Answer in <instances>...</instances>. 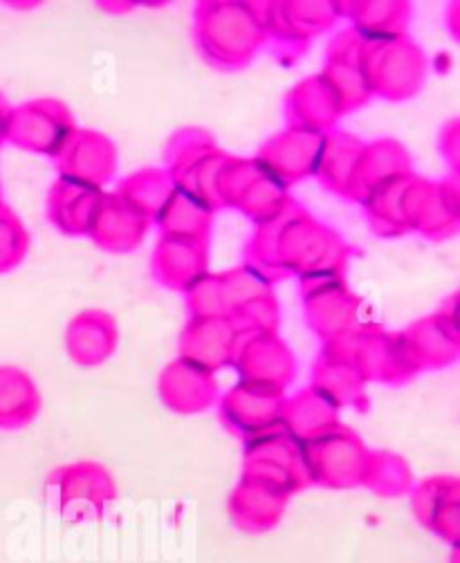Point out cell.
<instances>
[{
    "mask_svg": "<svg viewBox=\"0 0 460 563\" xmlns=\"http://www.w3.org/2000/svg\"><path fill=\"white\" fill-rule=\"evenodd\" d=\"M291 498L293 496L259 478L241 474V481L229 494L227 515L237 530L245 534H265L281 523Z\"/></svg>",
    "mask_w": 460,
    "mask_h": 563,
    "instance_id": "ffe728a7",
    "label": "cell"
},
{
    "mask_svg": "<svg viewBox=\"0 0 460 563\" xmlns=\"http://www.w3.org/2000/svg\"><path fill=\"white\" fill-rule=\"evenodd\" d=\"M449 563H458V548L453 550V554H451V561Z\"/></svg>",
    "mask_w": 460,
    "mask_h": 563,
    "instance_id": "bcb514c9",
    "label": "cell"
},
{
    "mask_svg": "<svg viewBox=\"0 0 460 563\" xmlns=\"http://www.w3.org/2000/svg\"><path fill=\"white\" fill-rule=\"evenodd\" d=\"M353 250L304 205L291 200L274 250V280L285 276H347Z\"/></svg>",
    "mask_w": 460,
    "mask_h": 563,
    "instance_id": "7a4b0ae2",
    "label": "cell"
},
{
    "mask_svg": "<svg viewBox=\"0 0 460 563\" xmlns=\"http://www.w3.org/2000/svg\"><path fill=\"white\" fill-rule=\"evenodd\" d=\"M45 496L68 523H92L106 517L118 500V483L95 461H77L56 467L45 481Z\"/></svg>",
    "mask_w": 460,
    "mask_h": 563,
    "instance_id": "3957f363",
    "label": "cell"
},
{
    "mask_svg": "<svg viewBox=\"0 0 460 563\" xmlns=\"http://www.w3.org/2000/svg\"><path fill=\"white\" fill-rule=\"evenodd\" d=\"M10 101L0 95V144L6 142V126H8V115H10Z\"/></svg>",
    "mask_w": 460,
    "mask_h": 563,
    "instance_id": "f6af8a7d",
    "label": "cell"
},
{
    "mask_svg": "<svg viewBox=\"0 0 460 563\" xmlns=\"http://www.w3.org/2000/svg\"><path fill=\"white\" fill-rule=\"evenodd\" d=\"M232 366L243 384L281 393H285L297 375L295 353L283 342V336H278V332L243 334Z\"/></svg>",
    "mask_w": 460,
    "mask_h": 563,
    "instance_id": "7c38bea8",
    "label": "cell"
},
{
    "mask_svg": "<svg viewBox=\"0 0 460 563\" xmlns=\"http://www.w3.org/2000/svg\"><path fill=\"white\" fill-rule=\"evenodd\" d=\"M371 449L347 424H337L321 438L304 444L310 485L324 489H353L362 485Z\"/></svg>",
    "mask_w": 460,
    "mask_h": 563,
    "instance_id": "52a82bcc",
    "label": "cell"
},
{
    "mask_svg": "<svg viewBox=\"0 0 460 563\" xmlns=\"http://www.w3.org/2000/svg\"><path fill=\"white\" fill-rule=\"evenodd\" d=\"M41 390L19 366H0V429L17 431L32 424L41 411Z\"/></svg>",
    "mask_w": 460,
    "mask_h": 563,
    "instance_id": "d6a6232c",
    "label": "cell"
},
{
    "mask_svg": "<svg viewBox=\"0 0 460 563\" xmlns=\"http://www.w3.org/2000/svg\"><path fill=\"white\" fill-rule=\"evenodd\" d=\"M283 110L287 126H297L324 135L337 129L339 120L347 115V108H343L339 95L321 75H310L302 79L291 92H287Z\"/></svg>",
    "mask_w": 460,
    "mask_h": 563,
    "instance_id": "7402d4cb",
    "label": "cell"
},
{
    "mask_svg": "<svg viewBox=\"0 0 460 563\" xmlns=\"http://www.w3.org/2000/svg\"><path fill=\"white\" fill-rule=\"evenodd\" d=\"M54 164L62 178L101 189L118 174L120 153L108 135L92 129H77L54 155Z\"/></svg>",
    "mask_w": 460,
    "mask_h": 563,
    "instance_id": "5bb4252c",
    "label": "cell"
},
{
    "mask_svg": "<svg viewBox=\"0 0 460 563\" xmlns=\"http://www.w3.org/2000/svg\"><path fill=\"white\" fill-rule=\"evenodd\" d=\"M405 349L423 371L447 368L460 357V325H458V295H451L436 314L418 319L405 332H399Z\"/></svg>",
    "mask_w": 460,
    "mask_h": 563,
    "instance_id": "8fae6325",
    "label": "cell"
},
{
    "mask_svg": "<svg viewBox=\"0 0 460 563\" xmlns=\"http://www.w3.org/2000/svg\"><path fill=\"white\" fill-rule=\"evenodd\" d=\"M120 344V328L106 310L90 308L73 317L66 330V351L79 366L103 364Z\"/></svg>",
    "mask_w": 460,
    "mask_h": 563,
    "instance_id": "cb8c5ba5",
    "label": "cell"
},
{
    "mask_svg": "<svg viewBox=\"0 0 460 563\" xmlns=\"http://www.w3.org/2000/svg\"><path fill=\"white\" fill-rule=\"evenodd\" d=\"M241 336L243 334L232 317L189 319L180 332L178 357L216 375V371L232 366Z\"/></svg>",
    "mask_w": 460,
    "mask_h": 563,
    "instance_id": "e0dca14e",
    "label": "cell"
},
{
    "mask_svg": "<svg viewBox=\"0 0 460 563\" xmlns=\"http://www.w3.org/2000/svg\"><path fill=\"white\" fill-rule=\"evenodd\" d=\"M220 286H222V299H224V308H227L229 317H232L239 308H243L256 299L274 295L272 280L265 274H261L256 267H252L250 263L220 272Z\"/></svg>",
    "mask_w": 460,
    "mask_h": 563,
    "instance_id": "f35d334b",
    "label": "cell"
},
{
    "mask_svg": "<svg viewBox=\"0 0 460 563\" xmlns=\"http://www.w3.org/2000/svg\"><path fill=\"white\" fill-rule=\"evenodd\" d=\"M243 463H263L278 467L287 474H293L297 481L304 483V487L310 485L304 444H299L295 438L287 435L283 429L263 433L250 442H243Z\"/></svg>",
    "mask_w": 460,
    "mask_h": 563,
    "instance_id": "836d02e7",
    "label": "cell"
},
{
    "mask_svg": "<svg viewBox=\"0 0 460 563\" xmlns=\"http://www.w3.org/2000/svg\"><path fill=\"white\" fill-rule=\"evenodd\" d=\"M293 200L291 187L283 185L276 176H272L267 168L245 187V191L239 196L232 209H239L248 218H252L256 224L274 218L283 207Z\"/></svg>",
    "mask_w": 460,
    "mask_h": 563,
    "instance_id": "8d00e7d4",
    "label": "cell"
},
{
    "mask_svg": "<svg viewBox=\"0 0 460 563\" xmlns=\"http://www.w3.org/2000/svg\"><path fill=\"white\" fill-rule=\"evenodd\" d=\"M283 405L285 393L239 382L218 398V416L229 433L250 442L281 429Z\"/></svg>",
    "mask_w": 460,
    "mask_h": 563,
    "instance_id": "30bf717a",
    "label": "cell"
},
{
    "mask_svg": "<svg viewBox=\"0 0 460 563\" xmlns=\"http://www.w3.org/2000/svg\"><path fill=\"white\" fill-rule=\"evenodd\" d=\"M341 19L339 3H263L267 41L278 59L295 62L319 34L335 27Z\"/></svg>",
    "mask_w": 460,
    "mask_h": 563,
    "instance_id": "ba28073f",
    "label": "cell"
},
{
    "mask_svg": "<svg viewBox=\"0 0 460 563\" xmlns=\"http://www.w3.org/2000/svg\"><path fill=\"white\" fill-rule=\"evenodd\" d=\"M364 52L366 38L353 27L343 30L330 41L324 70L319 73L335 88L347 112L362 108L373 97L364 68Z\"/></svg>",
    "mask_w": 460,
    "mask_h": 563,
    "instance_id": "9a60e30c",
    "label": "cell"
},
{
    "mask_svg": "<svg viewBox=\"0 0 460 563\" xmlns=\"http://www.w3.org/2000/svg\"><path fill=\"white\" fill-rule=\"evenodd\" d=\"M189 319H209V317H229L222 299L220 274L205 272L200 278L185 290Z\"/></svg>",
    "mask_w": 460,
    "mask_h": 563,
    "instance_id": "b9f144b4",
    "label": "cell"
},
{
    "mask_svg": "<svg viewBox=\"0 0 460 563\" xmlns=\"http://www.w3.org/2000/svg\"><path fill=\"white\" fill-rule=\"evenodd\" d=\"M310 386L321 393L326 400H330L337 409L353 407L364 411L366 402V379L358 371V366L328 349H321L313 366Z\"/></svg>",
    "mask_w": 460,
    "mask_h": 563,
    "instance_id": "484cf974",
    "label": "cell"
},
{
    "mask_svg": "<svg viewBox=\"0 0 460 563\" xmlns=\"http://www.w3.org/2000/svg\"><path fill=\"white\" fill-rule=\"evenodd\" d=\"M73 110L66 101L54 97H39L23 101L10 108L6 142L17 148L47 155H54L64 148L68 137L77 131Z\"/></svg>",
    "mask_w": 460,
    "mask_h": 563,
    "instance_id": "8992f818",
    "label": "cell"
},
{
    "mask_svg": "<svg viewBox=\"0 0 460 563\" xmlns=\"http://www.w3.org/2000/svg\"><path fill=\"white\" fill-rule=\"evenodd\" d=\"M409 232L431 241H445L460 230V185L458 178L442 183L416 176L407 198Z\"/></svg>",
    "mask_w": 460,
    "mask_h": 563,
    "instance_id": "4fadbf2b",
    "label": "cell"
},
{
    "mask_svg": "<svg viewBox=\"0 0 460 563\" xmlns=\"http://www.w3.org/2000/svg\"><path fill=\"white\" fill-rule=\"evenodd\" d=\"M153 222L160 236L209 241L213 211L194 194L176 187V191L171 194V198L166 200V205Z\"/></svg>",
    "mask_w": 460,
    "mask_h": 563,
    "instance_id": "1f68e13d",
    "label": "cell"
},
{
    "mask_svg": "<svg viewBox=\"0 0 460 563\" xmlns=\"http://www.w3.org/2000/svg\"><path fill=\"white\" fill-rule=\"evenodd\" d=\"M337 424H341L339 409L313 386L302 388L293 398H285L281 429L299 444H308L321 438Z\"/></svg>",
    "mask_w": 460,
    "mask_h": 563,
    "instance_id": "f1b7e54d",
    "label": "cell"
},
{
    "mask_svg": "<svg viewBox=\"0 0 460 563\" xmlns=\"http://www.w3.org/2000/svg\"><path fill=\"white\" fill-rule=\"evenodd\" d=\"M232 319L237 321L241 334H272L281 325V308L274 295L256 299L239 308Z\"/></svg>",
    "mask_w": 460,
    "mask_h": 563,
    "instance_id": "7bdbcfd3",
    "label": "cell"
},
{
    "mask_svg": "<svg viewBox=\"0 0 460 563\" xmlns=\"http://www.w3.org/2000/svg\"><path fill=\"white\" fill-rule=\"evenodd\" d=\"M0 202H3V189H0Z\"/></svg>",
    "mask_w": 460,
    "mask_h": 563,
    "instance_id": "7dc6e473",
    "label": "cell"
},
{
    "mask_svg": "<svg viewBox=\"0 0 460 563\" xmlns=\"http://www.w3.org/2000/svg\"><path fill=\"white\" fill-rule=\"evenodd\" d=\"M364 68L373 97L407 101L416 97L429 75L425 49L409 36L366 41Z\"/></svg>",
    "mask_w": 460,
    "mask_h": 563,
    "instance_id": "277c9868",
    "label": "cell"
},
{
    "mask_svg": "<svg viewBox=\"0 0 460 563\" xmlns=\"http://www.w3.org/2000/svg\"><path fill=\"white\" fill-rule=\"evenodd\" d=\"M360 137L349 131L332 129L324 135V148L319 155L315 178L335 196L351 200L358 164L364 151Z\"/></svg>",
    "mask_w": 460,
    "mask_h": 563,
    "instance_id": "4316f807",
    "label": "cell"
},
{
    "mask_svg": "<svg viewBox=\"0 0 460 563\" xmlns=\"http://www.w3.org/2000/svg\"><path fill=\"white\" fill-rule=\"evenodd\" d=\"M324 349L351 360L362 377L377 384L399 386L412 382L420 371L412 362L399 332L373 330H351L324 344Z\"/></svg>",
    "mask_w": 460,
    "mask_h": 563,
    "instance_id": "5b68a950",
    "label": "cell"
},
{
    "mask_svg": "<svg viewBox=\"0 0 460 563\" xmlns=\"http://www.w3.org/2000/svg\"><path fill=\"white\" fill-rule=\"evenodd\" d=\"M103 191L77 180L59 178L47 191V218L66 236H88Z\"/></svg>",
    "mask_w": 460,
    "mask_h": 563,
    "instance_id": "d4e9b609",
    "label": "cell"
},
{
    "mask_svg": "<svg viewBox=\"0 0 460 563\" xmlns=\"http://www.w3.org/2000/svg\"><path fill=\"white\" fill-rule=\"evenodd\" d=\"M440 153L447 159V164L453 168V178H458V166H460V122L451 120L442 133H440Z\"/></svg>",
    "mask_w": 460,
    "mask_h": 563,
    "instance_id": "ee69618b",
    "label": "cell"
},
{
    "mask_svg": "<svg viewBox=\"0 0 460 563\" xmlns=\"http://www.w3.org/2000/svg\"><path fill=\"white\" fill-rule=\"evenodd\" d=\"M407 174H412V155L402 142L391 137L366 142L358 164L351 200L364 202L377 187Z\"/></svg>",
    "mask_w": 460,
    "mask_h": 563,
    "instance_id": "83f0119b",
    "label": "cell"
},
{
    "mask_svg": "<svg viewBox=\"0 0 460 563\" xmlns=\"http://www.w3.org/2000/svg\"><path fill=\"white\" fill-rule=\"evenodd\" d=\"M321 148L324 133L285 126L283 131L263 142L256 157L272 176L291 187L317 174Z\"/></svg>",
    "mask_w": 460,
    "mask_h": 563,
    "instance_id": "2e32d148",
    "label": "cell"
},
{
    "mask_svg": "<svg viewBox=\"0 0 460 563\" xmlns=\"http://www.w3.org/2000/svg\"><path fill=\"white\" fill-rule=\"evenodd\" d=\"M194 43L213 70L237 73L248 68L267 43L263 3H198L194 10Z\"/></svg>",
    "mask_w": 460,
    "mask_h": 563,
    "instance_id": "6da1fadb",
    "label": "cell"
},
{
    "mask_svg": "<svg viewBox=\"0 0 460 563\" xmlns=\"http://www.w3.org/2000/svg\"><path fill=\"white\" fill-rule=\"evenodd\" d=\"M205 272H209V241L160 236L151 256V274L162 288L185 292Z\"/></svg>",
    "mask_w": 460,
    "mask_h": 563,
    "instance_id": "603a6c76",
    "label": "cell"
},
{
    "mask_svg": "<svg viewBox=\"0 0 460 563\" xmlns=\"http://www.w3.org/2000/svg\"><path fill=\"white\" fill-rule=\"evenodd\" d=\"M149 228L151 220L129 205L120 194L112 191L101 196L90 222L88 239L108 254H131L142 245Z\"/></svg>",
    "mask_w": 460,
    "mask_h": 563,
    "instance_id": "d6986e66",
    "label": "cell"
},
{
    "mask_svg": "<svg viewBox=\"0 0 460 563\" xmlns=\"http://www.w3.org/2000/svg\"><path fill=\"white\" fill-rule=\"evenodd\" d=\"M341 16L353 23V30L362 34L366 41H386L407 36L412 8L399 0H360V3H339Z\"/></svg>",
    "mask_w": 460,
    "mask_h": 563,
    "instance_id": "4dcf8cb0",
    "label": "cell"
},
{
    "mask_svg": "<svg viewBox=\"0 0 460 563\" xmlns=\"http://www.w3.org/2000/svg\"><path fill=\"white\" fill-rule=\"evenodd\" d=\"M162 405L178 416H196L211 409L220 393L213 373L178 357L166 364L157 379Z\"/></svg>",
    "mask_w": 460,
    "mask_h": 563,
    "instance_id": "44dd1931",
    "label": "cell"
},
{
    "mask_svg": "<svg viewBox=\"0 0 460 563\" xmlns=\"http://www.w3.org/2000/svg\"><path fill=\"white\" fill-rule=\"evenodd\" d=\"M416 180V174L399 176L373 194L366 196L362 202L366 209V218L371 230L382 239H397L409 232V216H407V198L409 189Z\"/></svg>",
    "mask_w": 460,
    "mask_h": 563,
    "instance_id": "f546056e",
    "label": "cell"
},
{
    "mask_svg": "<svg viewBox=\"0 0 460 563\" xmlns=\"http://www.w3.org/2000/svg\"><path fill=\"white\" fill-rule=\"evenodd\" d=\"M227 162H229V155L220 148H213L209 155H205L198 164L189 168V172L176 183V187L194 194L200 202H205L216 213L218 209H222L218 198V180Z\"/></svg>",
    "mask_w": 460,
    "mask_h": 563,
    "instance_id": "ab89813d",
    "label": "cell"
},
{
    "mask_svg": "<svg viewBox=\"0 0 460 563\" xmlns=\"http://www.w3.org/2000/svg\"><path fill=\"white\" fill-rule=\"evenodd\" d=\"M299 286L306 321L324 344L358 330L360 301L349 290L347 276L299 278Z\"/></svg>",
    "mask_w": 460,
    "mask_h": 563,
    "instance_id": "9c48e42d",
    "label": "cell"
},
{
    "mask_svg": "<svg viewBox=\"0 0 460 563\" xmlns=\"http://www.w3.org/2000/svg\"><path fill=\"white\" fill-rule=\"evenodd\" d=\"M416 521L449 543L453 550L460 541V481L456 476H431L409 492Z\"/></svg>",
    "mask_w": 460,
    "mask_h": 563,
    "instance_id": "ac0fdd59",
    "label": "cell"
},
{
    "mask_svg": "<svg viewBox=\"0 0 460 563\" xmlns=\"http://www.w3.org/2000/svg\"><path fill=\"white\" fill-rule=\"evenodd\" d=\"M213 148H218L213 135L198 126L180 129L178 133L171 135L166 148H164V162L166 172L178 183L194 164H198L205 155H209Z\"/></svg>",
    "mask_w": 460,
    "mask_h": 563,
    "instance_id": "74e56055",
    "label": "cell"
},
{
    "mask_svg": "<svg viewBox=\"0 0 460 563\" xmlns=\"http://www.w3.org/2000/svg\"><path fill=\"white\" fill-rule=\"evenodd\" d=\"M30 250V234L19 213L0 202V274L19 267Z\"/></svg>",
    "mask_w": 460,
    "mask_h": 563,
    "instance_id": "60d3db41",
    "label": "cell"
},
{
    "mask_svg": "<svg viewBox=\"0 0 460 563\" xmlns=\"http://www.w3.org/2000/svg\"><path fill=\"white\" fill-rule=\"evenodd\" d=\"M174 191H176V183L168 176L166 168L146 166V168H140V172H133L124 180H120L118 191L114 194H120L129 205H133L140 213H144L153 222Z\"/></svg>",
    "mask_w": 460,
    "mask_h": 563,
    "instance_id": "d590c367",
    "label": "cell"
},
{
    "mask_svg": "<svg viewBox=\"0 0 460 563\" xmlns=\"http://www.w3.org/2000/svg\"><path fill=\"white\" fill-rule=\"evenodd\" d=\"M414 472L405 456L384 449L369 452V461L362 476V487L371 489L380 498H402L414 489Z\"/></svg>",
    "mask_w": 460,
    "mask_h": 563,
    "instance_id": "e575fe53",
    "label": "cell"
}]
</instances>
